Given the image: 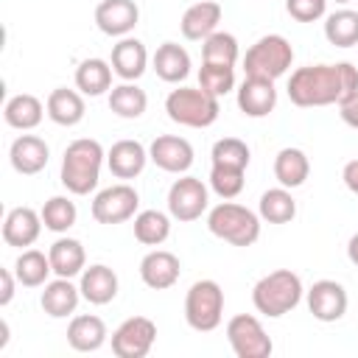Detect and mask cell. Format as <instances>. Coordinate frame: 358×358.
I'll return each instance as SVG.
<instances>
[{"label":"cell","instance_id":"obj_1","mask_svg":"<svg viewBox=\"0 0 358 358\" xmlns=\"http://www.w3.org/2000/svg\"><path fill=\"white\" fill-rule=\"evenodd\" d=\"M358 95V67L350 62L338 64H308L291 73L288 98L296 106H330Z\"/></svg>","mask_w":358,"mask_h":358},{"label":"cell","instance_id":"obj_2","mask_svg":"<svg viewBox=\"0 0 358 358\" xmlns=\"http://www.w3.org/2000/svg\"><path fill=\"white\" fill-rule=\"evenodd\" d=\"M103 159H106V154L98 140H90V137L73 140L62 157V176H59L62 185L76 196H87L90 190H95V185L101 179Z\"/></svg>","mask_w":358,"mask_h":358},{"label":"cell","instance_id":"obj_3","mask_svg":"<svg viewBox=\"0 0 358 358\" xmlns=\"http://www.w3.org/2000/svg\"><path fill=\"white\" fill-rule=\"evenodd\" d=\"M302 299V280L291 271V268H277L266 277H260L252 288V302L255 308L268 316V319H280L288 310H294Z\"/></svg>","mask_w":358,"mask_h":358},{"label":"cell","instance_id":"obj_4","mask_svg":"<svg viewBox=\"0 0 358 358\" xmlns=\"http://www.w3.org/2000/svg\"><path fill=\"white\" fill-rule=\"evenodd\" d=\"M207 227L215 238H221L232 246H252L260 238V215L243 204L229 201V199H224L221 204H215L210 210Z\"/></svg>","mask_w":358,"mask_h":358},{"label":"cell","instance_id":"obj_5","mask_svg":"<svg viewBox=\"0 0 358 358\" xmlns=\"http://www.w3.org/2000/svg\"><path fill=\"white\" fill-rule=\"evenodd\" d=\"M165 112L179 126L207 129L218 120L221 103L215 95L204 92L201 87H179V90H171V95L165 98Z\"/></svg>","mask_w":358,"mask_h":358},{"label":"cell","instance_id":"obj_6","mask_svg":"<svg viewBox=\"0 0 358 358\" xmlns=\"http://www.w3.org/2000/svg\"><path fill=\"white\" fill-rule=\"evenodd\" d=\"M294 62V48L285 36L280 34H268L260 36L243 56V70L246 76H257V78H271L277 81L280 76H285V70Z\"/></svg>","mask_w":358,"mask_h":358},{"label":"cell","instance_id":"obj_7","mask_svg":"<svg viewBox=\"0 0 358 358\" xmlns=\"http://www.w3.org/2000/svg\"><path fill=\"white\" fill-rule=\"evenodd\" d=\"M224 316V291L215 280H199L185 296V319L193 330L210 333L221 324Z\"/></svg>","mask_w":358,"mask_h":358},{"label":"cell","instance_id":"obj_8","mask_svg":"<svg viewBox=\"0 0 358 358\" xmlns=\"http://www.w3.org/2000/svg\"><path fill=\"white\" fill-rule=\"evenodd\" d=\"M227 341L238 358H268L274 350L260 319L249 313H238L227 322Z\"/></svg>","mask_w":358,"mask_h":358},{"label":"cell","instance_id":"obj_9","mask_svg":"<svg viewBox=\"0 0 358 358\" xmlns=\"http://www.w3.org/2000/svg\"><path fill=\"white\" fill-rule=\"evenodd\" d=\"M157 341V324L148 316H129L112 333V352L117 358H145Z\"/></svg>","mask_w":358,"mask_h":358},{"label":"cell","instance_id":"obj_10","mask_svg":"<svg viewBox=\"0 0 358 358\" xmlns=\"http://www.w3.org/2000/svg\"><path fill=\"white\" fill-rule=\"evenodd\" d=\"M140 204V196L131 185L120 182L112 187H103L95 199H92V218L98 224H123L134 215Z\"/></svg>","mask_w":358,"mask_h":358},{"label":"cell","instance_id":"obj_11","mask_svg":"<svg viewBox=\"0 0 358 358\" xmlns=\"http://www.w3.org/2000/svg\"><path fill=\"white\" fill-rule=\"evenodd\" d=\"M207 210V187L196 176H182L168 190V213L176 221H196Z\"/></svg>","mask_w":358,"mask_h":358},{"label":"cell","instance_id":"obj_12","mask_svg":"<svg viewBox=\"0 0 358 358\" xmlns=\"http://www.w3.org/2000/svg\"><path fill=\"white\" fill-rule=\"evenodd\" d=\"M308 310L319 322H338L347 313V291L336 280H319L308 291Z\"/></svg>","mask_w":358,"mask_h":358},{"label":"cell","instance_id":"obj_13","mask_svg":"<svg viewBox=\"0 0 358 358\" xmlns=\"http://www.w3.org/2000/svg\"><path fill=\"white\" fill-rule=\"evenodd\" d=\"M148 159L168 173H185L193 165V145L176 134H159L148 145Z\"/></svg>","mask_w":358,"mask_h":358},{"label":"cell","instance_id":"obj_14","mask_svg":"<svg viewBox=\"0 0 358 358\" xmlns=\"http://www.w3.org/2000/svg\"><path fill=\"white\" fill-rule=\"evenodd\" d=\"M140 20L134 0H101L95 8V25L106 36H129Z\"/></svg>","mask_w":358,"mask_h":358},{"label":"cell","instance_id":"obj_15","mask_svg":"<svg viewBox=\"0 0 358 358\" xmlns=\"http://www.w3.org/2000/svg\"><path fill=\"white\" fill-rule=\"evenodd\" d=\"M277 106V90L271 78H257L246 76L243 84L238 87V109L246 117H266Z\"/></svg>","mask_w":358,"mask_h":358},{"label":"cell","instance_id":"obj_16","mask_svg":"<svg viewBox=\"0 0 358 358\" xmlns=\"http://www.w3.org/2000/svg\"><path fill=\"white\" fill-rule=\"evenodd\" d=\"M179 257L173 252H165V249H154L148 252L143 260H140V277L148 288L154 291H165L171 288L176 280H179Z\"/></svg>","mask_w":358,"mask_h":358},{"label":"cell","instance_id":"obj_17","mask_svg":"<svg viewBox=\"0 0 358 358\" xmlns=\"http://www.w3.org/2000/svg\"><path fill=\"white\" fill-rule=\"evenodd\" d=\"M48 143L36 134H20L14 143H11V151H8V159H11V168L22 176H34L39 173L45 165H48Z\"/></svg>","mask_w":358,"mask_h":358},{"label":"cell","instance_id":"obj_18","mask_svg":"<svg viewBox=\"0 0 358 358\" xmlns=\"http://www.w3.org/2000/svg\"><path fill=\"white\" fill-rule=\"evenodd\" d=\"M115 76H120L123 81H137L145 73L148 64V50L140 39L134 36H120V42L112 48V59H109Z\"/></svg>","mask_w":358,"mask_h":358},{"label":"cell","instance_id":"obj_19","mask_svg":"<svg viewBox=\"0 0 358 358\" xmlns=\"http://www.w3.org/2000/svg\"><path fill=\"white\" fill-rule=\"evenodd\" d=\"M145 162H148V151L137 140H117L106 151V165H109L112 176H117V179H134V176H140L143 168H145Z\"/></svg>","mask_w":358,"mask_h":358},{"label":"cell","instance_id":"obj_20","mask_svg":"<svg viewBox=\"0 0 358 358\" xmlns=\"http://www.w3.org/2000/svg\"><path fill=\"white\" fill-rule=\"evenodd\" d=\"M42 232V215L31 207H14L8 210L3 221V241L8 246H31Z\"/></svg>","mask_w":358,"mask_h":358},{"label":"cell","instance_id":"obj_21","mask_svg":"<svg viewBox=\"0 0 358 358\" xmlns=\"http://www.w3.org/2000/svg\"><path fill=\"white\" fill-rule=\"evenodd\" d=\"M221 22V6L215 0H201V3H193L185 14H182V36L185 39H193V42H204L210 34H215Z\"/></svg>","mask_w":358,"mask_h":358},{"label":"cell","instance_id":"obj_22","mask_svg":"<svg viewBox=\"0 0 358 358\" xmlns=\"http://www.w3.org/2000/svg\"><path fill=\"white\" fill-rule=\"evenodd\" d=\"M81 296L90 302V305H106L117 296V274L103 266V263H95L90 268L81 271Z\"/></svg>","mask_w":358,"mask_h":358},{"label":"cell","instance_id":"obj_23","mask_svg":"<svg viewBox=\"0 0 358 358\" xmlns=\"http://www.w3.org/2000/svg\"><path fill=\"white\" fill-rule=\"evenodd\" d=\"M78 299H81V288H76L70 282V277H56L53 282H45V291L39 296L42 310L53 319H64V316L76 313Z\"/></svg>","mask_w":358,"mask_h":358},{"label":"cell","instance_id":"obj_24","mask_svg":"<svg viewBox=\"0 0 358 358\" xmlns=\"http://www.w3.org/2000/svg\"><path fill=\"white\" fill-rule=\"evenodd\" d=\"M103 341H106V324L101 316L81 313L73 316V322L67 324V344L76 352H95L103 347Z\"/></svg>","mask_w":358,"mask_h":358},{"label":"cell","instance_id":"obj_25","mask_svg":"<svg viewBox=\"0 0 358 358\" xmlns=\"http://www.w3.org/2000/svg\"><path fill=\"white\" fill-rule=\"evenodd\" d=\"M151 64H154V73H157L162 81L179 84V81H185L187 73H190V53H187L182 45H176V42H162V45L157 48Z\"/></svg>","mask_w":358,"mask_h":358},{"label":"cell","instance_id":"obj_26","mask_svg":"<svg viewBox=\"0 0 358 358\" xmlns=\"http://www.w3.org/2000/svg\"><path fill=\"white\" fill-rule=\"evenodd\" d=\"M48 109L42 106V101L36 95H28V92H20L14 98L6 101L3 106V117L11 129H20V131H28V129H36L42 123V115Z\"/></svg>","mask_w":358,"mask_h":358},{"label":"cell","instance_id":"obj_27","mask_svg":"<svg viewBox=\"0 0 358 358\" xmlns=\"http://www.w3.org/2000/svg\"><path fill=\"white\" fill-rule=\"evenodd\" d=\"M45 109H48V117L59 126H76L84 120V98L67 87H56L48 95Z\"/></svg>","mask_w":358,"mask_h":358},{"label":"cell","instance_id":"obj_28","mask_svg":"<svg viewBox=\"0 0 358 358\" xmlns=\"http://www.w3.org/2000/svg\"><path fill=\"white\" fill-rule=\"evenodd\" d=\"M50 266H53V274L56 277H76L84 271V263H87V255H84V246L81 241L76 238H59L50 243Z\"/></svg>","mask_w":358,"mask_h":358},{"label":"cell","instance_id":"obj_29","mask_svg":"<svg viewBox=\"0 0 358 358\" xmlns=\"http://www.w3.org/2000/svg\"><path fill=\"white\" fill-rule=\"evenodd\" d=\"M112 64L103 59H84L76 70V87L84 95H103L106 90H112Z\"/></svg>","mask_w":358,"mask_h":358},{"label":"cell","instance_id":"obj_30","mask_svg":"<svg viewBox=\"0 0 358 358\" xmlns=\"http://www.w3.org/2000/svg\"><path fill=\"white\" fill-rule=\"evenodd\" d=\"M310 173V162L305 157V151L299 148H282L277 157H274V176L282 187H299L305 185Z\"/></svg>","mask_w":358,"mask_h":358},{"label":"cell","instance_id":"obj_31","mask_svg":"<svg viewBox=\"0 0 358 358\" xmlns=\"http://www.w3.org/2000/svg\"><path fill=\"white\" fill-rule=\"evenodd\" d=\"M148 106V95L145 90H140L137 84L131 81H123L117 87L109 90V109L117 115V117H126V120H134L145 112Z\"/></svg>","mask_w":358,"mask_h":358},{"label":"cell","instance_id":"obj_32","mask_svg":"<svg viewBox=\"0 0 358 358\" xmlns=\"http://www.w3.org/2000/svg\"><path fill=\"white\" fill-rule=\"evenodd\" d=\"M50 271H53L50 257H48L45 252H39V249H25V252L17 257V263H14L17 282L25 285V288H39V285H45V280H48Z\"/></svg>","mask_w":358,"mask_h":358},{"label":"cell","instance_id":"obj_33","mask_svg":"<svg viewBox=\"0 0 358 358\" xmlns=\"http://www.w3.org/2000/svg\"><path fill=\"white\" fill-rule=\"evenodd\" d=\"M257 210H260V218L268 221V224H288L296 215V201L288 193V187L280 185V187H271V190H266L260 196V207Z\"/></svg>","mask_w":358,"mask_h":358},{"label":"cell","instance_id":"obj_34","mask_svg":"<svg viewBox=\"0 0 358 358\" xmlns=\"http://www.w3.org/2000/svg\"><path fill=\"white\" fill-rule=\"evenodd\" d=\"M171 235V218L159 210H143L134 215V238L145 246H159Z\"/></svg>","mask_w":358,"mask_h":358},{"label":"cell","instance_id":"obj_35","mask_svg":"<svg viewBox=\"0 0 358 358\" xmlns=\"http://www.w3.org/2000/svg\"><path fill=\"white\" fill-rule=\"evenodd\" d=\"M324 36L336 48H352V45H358V11H350V8L333 11L324 20Z\"/></svg>","mask_w":358,"mask_h":358},{"label":"cell","instance_id":"obj_36","mask_svg":"<svg viewBox=\"0 0 358 358\" xmlns=\"http://www.w3.org/2000/svg\"><path fill=\"white\" fill-rule=\"evenodd\" d=\"M199 87L215 98L227 95L235 90V67L232 64H210V62H201V70H199Z\"/></svg>","mask_w":358,"mask_h":358},{"label":"cell","instance_id":"obj_37","mask_svg":"<svg viewBox=\"0 0 358 358\" xmlns=\"http://www.w3.org/2000/svg\"><path fill=\"white\" fill-rule=\"evenodd\" d=\"M39 215H42L45 229H50V232H67L76 224L78 210H76V204L67 196H53V199L45 201V207H42Z\"/></svg>","mask_w":358,"mask_h":358},{"label":"cell","instance_id":"obj_38","mask_svg":"<svg viewBox=\"0 0 358 358\" xmlns=\"http://www.w3.org/2000/svg\"><path fill=\"white\" fill-rule=\"evenodd\" d=\"M201 59L210 64H235L238 62V39L227 31H215L201 42Z\"/></svg>","mask_w":358,"mask_h":358},{"label":"cell","instance_id":"obj_39","mask_svg":"<svg viewBox=\"0 0 358 358\" xmlns=\"http://www.w3.org/2000/svg\"><path fill=\"white\" fill-rule=\"evenodd\" d=\"M213 165H227V168H241L246 171L249 165V145L238 137H221L213 145Z\"/></svg>","mask_w":358,"mask_h":358},{"label":"cell","instance_id":"obj_40","mask_svg":"<svg viewBox=\"0 0 358 358\" xmlns=\"http://www.w3.org/2000/svg\"><path fill=\"white\" fill-rule=\"evenodd\" d=\"M243 173L241 168H227V165H213L210 171V187L221 196V199H235L243 190Z\"/></svg>","mask_w":358,"mask_h":358},{"label":"cell","instance_id":"obj_41","mask_svg":"<svg viewBox=\"0 0 358 358\" xmlns=\"http://www.w3.org/2000/svg\"><path fill=\"white\" fill-rule=\"evenodd\" d=\"M285 11L296 22H316L327 11V0H285Z\"/></svg>","mask_w":358,"mask_h":358},{"label":"cell","instance_id":"obj_42","mask_svg":"<svg viewBox=\"0 0 358 358\" xmlns=\"http://www.w3.org/2000/svg\"><path fill=\"white\" fill-rule=\"evenodd\" d=\"M338 115H341V120H344L347 126L358 129V95L341 101V103H338Z\"/></svg>","mask_w":358,"mask_h":358},{"label":"cell","instance_id":"obj_43","mask_svg":"<svg viewBox=\"0 0 358 358\" xmlns=\"http://www.w3.org/2000/svg\"><path fill=\"white\" fill-rule=\"evenodd\" d=\"M14 280H17L14 271H8V268L0 271V305H8L11 302V296H14Z\"/></svg>","mask_w":358,"mask_h":358},{"label":"cell","instance_id":"obj_44","mask_svg":"<svg viewBox=\"0 0 358 358\" xmlns=\"http://www.w3.org/2000/svg\"><path fill=\"white\" fill-rule=\"evenodd\" d=\"M341 179H344L347 190L358 196V159H350V162L344 165V171H341Z\"/></svg>","mask_w":358,"mask_h":358},{"label":"cell","instance_id":"obj_45","mask_svg":"<svg viewBox=\"0 0 358 358\" xmlns=\"http://www.w3.org/2000/svg\"><path fill=\"white\" fill-rule=\"evenodd\" d=\"M347 257H350V263L352 266H358V232L350 238V243H347Z\"/></svg>","mask_w":358,"mask_h":358},{"label":"cell","instance_id":"obj_46","mask_svg":"<svg viewBox=\"0 0 358 358\" xmlns=\"http://www.w3.org/2000/svg\"><path fill=\"white\" fill-rule=\"evenodd\" d=\"M6 344H8V322L3 319V322H0V350H3Z\"/></svg>","mask_w":358,"mask_h":358},{"label":"cell","instance_id":"obj_47","mask_svg":"<svg viewBox=\"0 0 358 358\" xmlns=\"http://www.w3.org/2000/svg\"><path fill=\"white\" fill-rule=\"evenodd\" d=\"M333 3H341V6H344V3H350V0H333Z\"/></svg>","mask_w":358,"mask_h":358}]
</instances>
